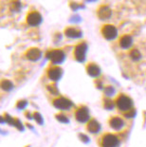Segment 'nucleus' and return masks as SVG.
Listing matches in <instances>:
<instances>
[{"label":"nucleus","mask_w":146,"mask_h":147,"mask_svg":"<svg viewBox=\"0 0 146 147\" xmlns=\"http://www.w3.org/2000/svg\"><path fill=\"white\" fill-rule=\"evenodd\" d=\"M117 106L122 111H127L130 110L133 106V102L132 100L127 96L124 95H120L119 98H118L117 102H116Z\"/></svg>","instance_id":"1"},{"label":"nucleus","mask_w":146,"mask_h":147,"mask_svg":"<svg viewBox=\"0 0 146 147\" xmlns=\"http://www.w3.org/2000/svg\"><path fill=\"white\" fill-rule=\"evenodd\" d=\"M46 58L49 59L53 64H61L65 60V53L61 49H55L46 53Z\"/></svg>","instance_id":"2"},{"label":"nucleus","mask_w":146,"mask_h":147,"mask_svg":"<svg viewBox=\"0 0 146 147\" xmlns=\"http://www.w3.org/2000/svg\"><path fill=\"white\" fill-rule=\"evenodd\" d=\"M120 144L119 139L112 134H107L104 137L102 140V147H118Z\"/></svg>","instance_id":"3"},{"label":"nucleus","mask_w":146,"mask_h":147,"mask_svg":"<svg viewBox=\"0 0 146 147\" xmlns=\"http://www.w3.org/2000/svg\"><path fill=\"white\" fill-rule=\"evenodd\" d=\"M102 35L104 36V38L107 40H113L118 35V30L116 29V27H114L113 25H105L102 28Z\"/></svg>","instance_id":"4"},{"label":"nucleus","mask_w":146,"mask_h":147,"mask_svg":"<svg viewBox=\"0 0 146 147\" xmlns=\"http://www.w3.org/2000/svg\"><path fill=\"white\" fill-rule=\"evenodd\" d=\"M76 120L80 121V123H86L89 120V111L88 109L85 107V106H82L77 109L76 114H75Z\"/></svg>","instance_id":"5"},{"label":"nucleus","mask_w":146,"mask_h":147,"mask_svg":"<svg viewBox=\"0 0 146 147\" xmlns=\"http://www.w3.org/2000/svg\"><path fill=\"white\" fill-rule=\"evenodd\" d=\"M53 105L56 108L61 109V110H67L72 106V102L67 98H59L53 101Z\"/></svg>","instance_id":"6"},{"label":"nucleus","mask_w":146,"mask_h":147,"mask_svg":"<svg viewBox=\"0 0 146 147\" xmlns=\"http://www.w3.org/2000/svg\"><path fill=\"white\" fill-rule=\"evenodd\" d=\"M27 22L30 26L32 27H36L42 22V16L39 12L37 11H33V12H30V13L28 15L27 17Z\"/></svg>","instance_id":"7"},{"label":"nucleus","mask_w":146,"mask_h":147,"mask_svg":"<svg viewBox=\"0 0 146 147\" xmlns=\"http://www.w3.org/2000/svg\"><path fill=\"white\" fill-rule=\"evenodd\" d=\"M86 44L85 43H81L75 48V57L77 59V61L83 62L85 58L86 54Z\"/></svg>","instance_id":"8"},{"label":"nucleus","mask_w":146,"mask_h":147,"mask_svg":"<svg viewBox=\"0 0 146 147\" xmlns=\"http://www.w3.org/2000/svg\"><path fill=\"white\" fill-rule=\"evenodd\" d=\"M98 15L99 17L102 20H106L108 18L111 17L112 15V11H111V9L108 7V6H102V7L99 9L98 11Z\"/></svg>","instance_id":"9"},{"label":"nucleus","mask_w":146,"mask_h":147,"mask_svg":"<svg viewBox=\"0 0 146 147\" xmlns=\"http://www.w3.org/2000/svg\"><path fill=\"white\" fill-rule=\"evenodd\" d=\"M62 74H63V70H62L60 67H52L48 72L49 79L52 81H55V82L62 77Z\"/></svg>","instance_id":"10"},{"label":"nucleus","mask_w":146,"mask_h":147,"mask_svg":"<svg viewBox=\"0 0 146 147\" xmlns=\"http://www.w3.org/2000/svg\"><path fill=\"white\" fill-rule=\"evenodd\" d=\"M26 56L30 61H37L38 59H40V57H41V51H40V49H36V48L30 49L29 51H28Z\"/></svg>","instance_id":"11"},{"label":"nucleus","mask_w":146,"mask_h":147,"mask_svg":"<svg viewBox=\"0 0 146 147\" xmlns=\"http://www.w3.org/2000/svg\"><path fill=\"white\" fill-rule=\"evenodd\" d=\"M65 34L69 38H80L82 37V32L76 28H67L65 32Z\"/></svg>","instance_id":"12"},{"label":"nucleus","mask_w":146,"mask_h":147,"mask_svg":"<svg viewBox=\"0 0 146 147\" xmlns=\"http://www.w3.org/2000/svg\"><path fill=\"white\" fill-rule=\"evenodd\" d=\"M132 43H133V40H132V37L130 35H124L120 40V45L124 49H129L130 47L132 46Z\"/></svg>","instance_id":"13"},{"label":"nucleus","mask_w":146,"mask_h":147,"mask_svg":"<svg viewBox=\"0 0 146 147\" xmlns=\"http://www.w3.org/2000/svg\"><path fill=\"white\" fill-rule=\"evenodd\" d=\"M123 121L119 117H115L112 118L110 121V126L113 128L115 130H120L122 129V126H123Z\"/></svg>","instance_id":"14"},{"label":"nucleus","mask_w":146,"mask_h":147,"mask_svg":"<svg viewBox=\"0 0 146 147\" xmlns=\"http://www.w3.org/2000/svg\"><path fill=\"white\" fill-rule=\"evenodd\" d=\"M87 73L92 77H98L101 74V69L97 65L90 64L87 65Z\"/></svg>","instance_id":"15"},{"label":"nucleus","mask_w":146,"mask_h":147,"mask_svg":"<svg viewBox=\"0 0 146 147\" xmlns=\"http://www.w3.org/2000/svg\"><path fill=\"white\" fill-rule=\"evenodd\" d=\"M87 129L90 133H93V134L98 133L101 129V124L96 120H92V121H90L87 124Z\"/></svg>","instance_id":"16"},{"label":"nucleus","mask_w":146,"mask_h":147,"mask_svg":"<svg viewBox=\"0 0 146 147\" xmlns=\"http://www.w3.org/2000/svg\"><path fill=\"white\" fill-rule=\"evenodd\" d=\"M1 87L5 90V91H10V90L12 89V87H13V84H12V83L10 82V81L5 80V81H3V82H2Z\"/></svg>","instance_id":"17"},{"label":"nucleus","mask_w":146,"mask_h":147,"mask_svg":"<svg viewBox=\"0 0 146 147\" xmlns=\"http://www.w3.org/2000/svg\"><path fill=\"white\" fill-rule=\"evenodd\" d=\"M130 56H131V58L134 61H138V60H139V59H141V52H139V51H137V49H134V51H132L131 53H130Z\"/></svg>","instance_id":"18"},{"label":"nucleus","mask_w":146,"mask_h":147,"mask_svg":"<svg viewBox=\"0 0 146 147\" xmlns=\"http://www.w3.org/2000/svg\"><path fill=\"white\" fill-rule=\"evenodd\" d=\"M104 107L106 109H112L114 107V102L109 99H106L104 101Z\"/></svg>","instance_id":"19"},{"label":"nucleus","mask_w":146,"mask_h":147,"mask_svg":"<svg viewBox=\"0 0 146 147\" xmlns=\"http://www.w3.org/2000/svg\"><path fill=\"white\" fill-rule=\"evenodd\" d=\"M56 119L59 121H61V123H68V120H67V118L66 117L65 115L63 114H59L56 116Z\"/></svg>","instance_id":"20"},{"label":"nucleus","mask_w":146,"mask_h":147,"mask_svg":"<svg viewBox=\"0 0 146 147\" xmlns=\"http://www.w3.org/2000/svg\"><path fill=\"white\" fill-rule=\"evenodd\" d=\"M48 87V89L50 91L52 94H54V95H57L58 94V90H57V87L54 86V84H49V86H46Z\"/></svg>","instance_id":"21"},{"label":"nucleus","mask_w":146,"mask_h":147,"mask_svg":"<svg viewBox=\"0 0 146 147\" xmlns=\"http://www.w3.org/2000/svg\"><path fill=\"white\" fill-rule=\"evenodd\" d=\"M33 118L35 119L36 120V121L38 123H43V120H42V116L40 115L38 112H35V113L33 114Z\"/></svg>","instance_id":"22"},{"label":"nucleus","mask_w":146,"mask_h":147,"mask_svg":"<svg viewBox=\"0 0 146 147\" xmlns=\"http://www.w3.org/2000/svg\"><path fill=\"white\" fill-rule=\"evenodd\" d=\"M114 91H115V90H114L113 87H107L106 90H105V94H106L108 97H110L114 93Z\"/></svg>","instance_id":"23"},{"label":"nucleus","mask_w":146,"mask_h":147,"mask_svg":"<svg viewBox=\"0 0 146 147\" xmlns=\"http://www.w3.org/2000/svg\"><path fill=\"white\" fill-rule=\"evenodd\" d=\"M26 105H27V102H26V101H20V102H18L17 107H18V108H20V109H22V108H24Z\"/></svg>","instance_id":"24"},{"label":"nucleus","mask_w":146,"mask_h":147,"mask_svg":"<svg viewBox=\"0 0 146 147\" xmlns=\"http://www.w3.org/2000/svg\"><path fill=\"white\" fill-rule=\"evenodd\" d=\"M135 115V111L134 110H132V111H129V113H125L124 114V116L127 118H130V117H133V116Z\"/></svg>","instance_id":"25"},{"label":"nucleus","mask_w":146,"mask_h":147,"mask_svg":"<svg viewBox=\"0 0 146 147\" xmlns=\"http://www.w3.org/2000/svg\"><path fill=\"white\" fill-rule=\"evenodd\" d=\"M80 138L83 140V142H88V140H89L88 138L87 137H85V136L83 135V134H80Z\"/></svg>","instance_id":"26"}]
</instances>
